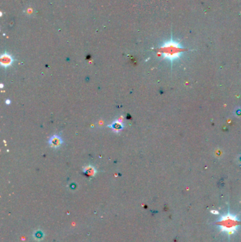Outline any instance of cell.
I'll return each instance as SVG.
<instances>
[{
    "label": "cell",
    "instance_id": "1",
    "mask_svg": "<svg viewBox=\"0 0 241 242\" xmlns=\"http://www.w3.org/2000/svg\"><path fill=\"white\" fill-rule=\"evenodd\" d=\"M160 52L163 58H166L170 61H174L179 58L181 55L186 50L181 46L177 41L171 39L163 44L159 49Z\"/></svg>",
    "mask_w": 241,
    "mask_h": 242
},
{
    "label": "cell",
    "instance_id": "2",
    "mask_svg": "<svg viewBox=\"0 0 241 242\" xmlns=\"http://www.w3.org/2000/svg\"><path fill=\"white\" fill-rule=\"evenodd\" d=\"M51 144L55 147H58L59 145H60V144H61V140L60 139V137H52V140H51Z\"/></svg>",
    "mask_w": 241,
    "mask_h": 242
}]
</instances>
